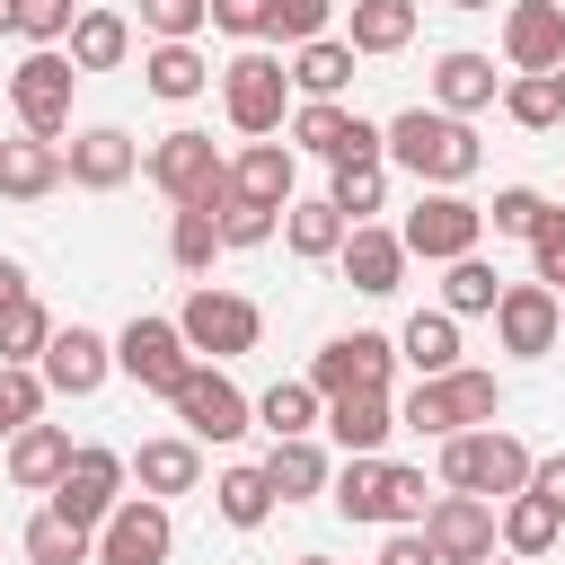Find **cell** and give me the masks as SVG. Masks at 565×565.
I'll return each instance as SVG.
<instances>
[{"instance_id": "ee69618b", "label": "cell", "mask_w": 565, "mask_h": 565, "mask_svg": "<svg viewBox=\"0 0 565 565\" xmlns=\"http://www.w3.org/2000/svg\"><path fill=\"white\" fill-rule=\"evenodd\" d=\"M477 212H486V230H494V238H530L556 203H547L539 185H503V194H494V203H477Z\"/></svg>"}, {"instance_id": "7bdbcfd3", "label": "cell", "mask_w": 565, "mask_h": 565, "mask_svg": "<svg viewBox=\"0 0 565 565\" xmlns=\"http://www.w3.org/2000/svg\"><path fill=\"white\" fill-rule=\"evenodd\" d=\"M44 371L35 362H0V433H18V424H44Z\"/></svg>"}, {"instance_id": "836d02e7", "label": "cell", "mask_w": 565, "mask_h": 565, "mask_svg": "<svg viewBox=\"0 0 565 565\" xmlns=\"http://www.w3.org/2000/svg\"><path fill=\"white\" fill-rule=\"evenodd\" d=\"M282 71H291L300 97H344V88H353V44H344V35H318V44H300Z\"/></svg>"}, {"instance_id": "db71d44e", "label": "cell", "mask_w": 565, "mask_h": 565, "mask_svg": "<svg viewBox=\"0 0 565 565\" xmlns=\"http://www.w3.org/2000/svg\"><path fill=\"white\" fill-rule=\"evenodd\" d=\"M380 565H433V547H424V530H388V547H380Z\"/></svg>"}, {"instance_id": "5bb4252c", "label": "cell", "mask_w": 565, "mask_h": 565, "mask_svg": "<svg viewBox=\"0 0 565 565\" xmlns=\"http://www.w3.org/2000/svg\"><path fill=\"white\" fill-rule=\"evenodd\" d=\"M168 547H177V521H168V503H150V494H124V503L97 521V556H88V565H168Z\"/></svg>"}, {"instance_id": "8d00e7d4", "label": "cell", "mask_w": 565, "mask_h": 565, "mask_svg": "<svg viewBox=\"0 0 565 565\" xmlns=\"http://www.w3.org/2000/svg\"><path fill=\"white\" fill-rule=\"evenodd\" d=\"M318 415H327V397H318L309 380H274V388L256 397V424H265L274 441H300V433H318Z\"/></svg>"}, {"instance_id": "d6986e66", "label": "cell", "mask_w": 565, "mask_h": 565, "mask_svg": "<svg viewBox=\"0 0 565 565\" xmlns=\"http://www.w3.org/2000/svg\"><path fill=\"white\" fill-rule=\"evenodd\" d=\"M556 291L547 282H503V300H494V344L503 353H556Z\"/></svg>"}, {"instance_id": "8fae6325", "label": "cell", "mask_w": 565, "mask_h": 565, "mask_svg": "<svg viewBox=\"0 0 565 565\" xmlns=\"http://www.w3.org/2000/svg\"><path fill=\"white\" fill-rule=\"evenodd\" d=\"M177 424H185V441H238L247 424H256V406L238 397V380L230 371H212V362H194L185 380H177Z\"/></svg>"}, {"instance_id": "7a4b0ae2", "label": "cell", "mask_w": 565, "mask_h": 565, "mask_svg": "<svg viewBox=\"0 0 565 565\" xmlns=\"http://www.w3.org/2000/svg\"><path fill=\"white\" fill-rule=\"evenodd\" d=\"M441 494H477V503L530 494V441H521V433H503V424L450 433V441H441Z\"/></svg>"}, {"instance_id": "5b68a950", "label": "cell", "mask_w": 565, "mask_h": 565, "mask_svg": "<svg viewBox=\"0 0 565 565\" xmlns=\"http://www.w3.org/2000/svg\"><path fill=\"white\" fill-rule=\"evenodd\" d=\"M221 115L247 132V141H265V132H282V115H291V71H282V53H265V44H247L230 71H221Z\"/></svg>"}, {"instance_id": "bcb514c9", "label": "cell", "mask_w": 565, "mask_h": 565, "mask_svg": "<svg viewBox=\"0 0 565 565\" xmlns=\"http://www.w3.org/2000/svg\"><path fill=\"white\" fill-rule=\"evenodd\" d=\"M212 221H221V247H265V238L282 230V212H265V203H247V194H221Z\"/></svg>"}, {"instance_id": "ba28073f", "label": "cell", "mask_w": 565, "mask_h": 565, "mask_svg": "<svg viewBox=\"0 0 565 565\" xmlns=\"http://www.w3.org/2000/svg\"><path fill=\"white\" fill-rule=\"evenodd\" d=\"M477 238H486V212L468 194H441V185H424L406 230H397V247L424 256V265H459V256H477Z\"/></svg>"}, {"instance_id": "f6af8a7d", "label": "cell", "mask_w": 565, "mask_h": 565, "mask_svg": "<svg viewBox=\"0 0 565 565\" xmlns=\"http://www.w3.org/2000/svg\"><path fill=\"white\" fill-rule=\"evenodd\" d=\"M168 256H177V274H212L221 221H212V212H177V221H168Z\"/></svg>"}, {"instance_id": "52a82bcc", "label": "cell", "mask_w": 565, "mask_h": 565, "mask_svg": "<svg viewBox=\"0 0 565 565\" xmlns=\"http://www.w3.org/2000/svg\"><path fill=\"white\" fill-rule=\"evenodd\" d=\"M71 88H79V71H71L62 44H44V53H26V62L9 71V106H18L26 141H62V132H71Z\"/></svg>"}, {"instance_id": "9f6ffc18", "label": "cell", "mask_w": 565, "mask_h": 565, "mask_svg": "<svg viewBox=\"0 0 565 565\" xmlns=\"http://www.w3.org/2000/svg\"><path fill=\"white\" fill-rule=\"evenodd\" d=\"M0 35H18V0H0Z\"/></svg>"}, {"instance_id": "44dd1931", "label": "cell", "mask_w": 565, "mask_h": 565, "mask_svg": "<svg viewBox=\"0 0 565 565\" xmlns=\"http://www.w3.org/2000/svg\"><path fill=\"white\" fill-rule=\"evenodd\" d=\"M327 433H335V450L344 459H380V441L397 433V406H388V388H353V397H327V415H318Z\"/></svg>"}, {"instance_id": "94428289", "label": "cell", "mask_w": 565, "mask_h": 565, "mask_svg": "<svg viewBox=\"0 0 565 565\" xmlns=\"http://www.w3.org/2000/svg\"><path fill=\"white\" fill-rule=\"evenodd\" d=\"M486 565H521V556H486Z\"/></svg>"}, {"instance_id": "681fc988", "label": "cell", "mask_w": 565, "mask_h": 565, "mask_svg": "<svg viewBox=\"0 0 565 565\" xmlns=\"http://www.w3.org/2000/svg\"><path fill=\"white\" fill-rule=\"evenodd\" d=\"M71 18H79L71 0H18V35H26L35 53H44V44H62V35H71Z\"/></svg>"}, {"instance_id": "6da1fadb", "label": "cell", "mask_w": 565, "mask_h": 565, "mask_svg": "<svg viewBox=\"0 0 565 565\" xmlns=\"http://www.w3.org/2000/svg\"><path fill=\"white\" fill-rule=\"evenodd\" d=\"M380 159H397L415 185H441V194H459V185L477 177L486 141H477L459 115H441V106H406V115H388V124H380Z\"/></svg>"}, {"instance_id": "277c9868", "label": "cell", "mask_w": 565, "mask_h": 565, "mask_svg": "<svg viewBox=\"0 0 565 565\" xmlns=\"http://www.w3.org/2000/svg\"><path fill=\"white\" fill-rule=\"evenodd\" d=\"M141 177H150L177 212H212V203L230 194V159L212 150V132H159V141L141 150Z\"/></svg>"}, {"instance_id": "b9f144b4", "label": "cell", "mask_w": 565, "mask_h": 565, "mask_svg": "<svg viewBox=\"0 0 565 565\" xmlns=\"http://www.w3.org/2000/svg\"><path fill=\"white\" fill-rule=\"evenodd\" d=\"M44 344H53V309H44L35 291L9 300V309H0V362H35Z\"/></svg>"}, {"instance_id": "f907efd6", "label": "cell", "mask_w": 565, "mask_h": 565, "mask_svg": "<svg viewBox=\"0 0 565 565\" xmlns=\"http://www.w3.org/2000/svg\"><path fill=\"white\" fill-rule=\"evenodd\" d=\"M530 282H547V291H565V212H547L539 230H530Z\"/></svg>"}, {"instance_id": "f1b7e54d", "label": "cell", "mask_w": 565, "mask_h": 565, "mask_svg": "<svg viewBox=\"0 0 565 565\" xmlns=\"http://www.w3.org/2000/svg\"><path fill=\"white\" fill-rule=\"evenodd\" d=\"M556 539H565V521H556L539 494H503V503H494V547H503V556L530 565V556H547Z\"/></svg>"}, {"instance_id": "ffe728a7", "label": "cell", "mask_w": 565, "mask_h": 565, "mask_svg": "<svg viewBox=\"0 0 565 565\" xmlns=\"http://www.w3.org/2000/svg\"><path fill=\"white\" fill-rule=\"evenodd\" d=\"M335 265H344V282H353L362 300H388V291L406 282V247H397V230H380V221H362V230H344V247H335Z\"/></svg>"}, {"instance_id": "603a6c76", "label": "cell", "mask_w": 565, "mask_h": 565, "mask_svg": "<svg viewBox=\"0 0 565 565\" xmlns=\"http://www.w3.org/2000/svg\"><path fill=\"white\" fill-rule=\"evenodd\" d=\"M124 468L141 477V494H150V503H168V494H194V486H203V441H185V433H159V441H141Z\"/></svg>"}, {"instance_id": "4316f807", "label": "cell", "mask_w": 565, "mask_h": 565, "mask_svg": "<svg viewBox=\"0 0 565 565\" xmlns=\"http://www.w3.org/2000/svg\"><path fill=\"white\" fill-rule=\"evenodd\" d=\"M71 71L88 79V71H124V53H132V18H115V9H79L71 18Z\"/></svg>"}, {"instance_id": "3957f363", "label": "cell", "mask_w": 565, "mask_h": 565, "mask_svg": "<svg viewBox=\"0 0 565 565\" xmlns=\"http://www.w3.org/2000/svg\"><path fill=\"white\" fill-rule=\"evenodd\" d=\"M503 415V388H494V371H441V380H415L406 388V406H397V424L406 433H433V441H450V433H477V424H494Z\"/></svg>"}, {"instance_id": "6125c7cd", "label": "cell", "mask_w": 565, "mask_h": 565, "mask_svg": "<svg viewBox=\"0 0 565 565\" xmlns=\"http://www.w3.org/2000/svg\"><path fill=\"white\" fill-rule=\"evenodd\" d=\"M0 159H9V141H0Z\"/></svg>"}, {"instance_id": "1f68e13d", "label": "cell", "mask_w": 565, "mask_h": 565, "mask_svg": "<svg viewBox=\"0 0 565 565\" xmlns=\"http://www.w3.org/2000/svg\"><path fill=\"white\" fill-rule=\"evenodd\" d=\"M344 230H353V221H344L327 194H318V203H282V247H291L300 265H327V256L344 247Z\"/></svg>"}, {"instance_id": "ab89813d", "label": "cell", "mask_w": 565, "mask_h": 565, "mask_svg": "<svg viewBox=\"0 0 565 565\" xmlns=\"http://www.w3.org/2000/svg\"><path fill=\"white\" fill-rule=\"evenodd\" d=\"M212 512H221L230 530H265V521H274V486H265V468H221Z\"/></svg>"}, {"instance_id": "30bf717a", "label": "cell", "mask_w": 565, "mask_h": 565, "mask_svg": "<svg viewBox=\"0 0 565 565\" xmlns=\"http://www.w3.org/2000/svg\"><path fill=\"white\" fill-rule=\"evenodd\" d=\"M124 477H132V468H124V450L79 441V450H71V468L53 477V512H62V521H79V530L97 539V521L124 503Z\"/></svg>"}, {"instance_id": "83f0119b", "label": "cell", "mask_w": 565, "mask_h": 565, "mask_svg": "<svg viewBox=\"0 0 565 565\" xmlns=\"http://www.w3.org/2000/svg\"><path fill=\"white\" fill-rule=\"evenodd\" d=\"M397 362H415V380L459 371V318H450V309H415V318L397 327Z\"/></svg>"}, {"instance_id": "484cf974", "label": "cell", "mask_w": 565, "mask_h": 565, "mask_svg": "<svg viewBox=\"0 0 565 565\" xmlns=\"http://www.w3.org/2000/svg\"><path fill=\"white\" fill-rule=\"evenodd\" d=\"M415 18H424L415 0H353V18H344L353 62H362V53H371V62H380V53H406V44H415Z\"/></svg>"}, {"instance_id": "680465c9", "label": "cell", "mask_w": 565, "mask_h": 565, "mask_svg": "<svg viewBox=\"0 0 565 565\" xmlns=\"http://www.w3.org/2000/svg\"><path fill=\"white\" fill-rule=\"evenodd\" d=\"M291 565H335V556H291Z\"/></svg>"}, {"instance_id": "11a10c76", "label": "cell", "mask_w": 565, "mask_h": 565, "mask_svg": "<svg viewBox=\"0 0 565 565\" xmlns=\"http://www.w3.org/2000/svg\"><path fill=\"white\" fill-rule=\"evenodd\" d=\"M9 300H26V265H18V256H0V309H9Z\"/></svg>"}, {"instance_id": "d4e9b609", "label": "cell", "mask_w": 565, "mask_h": 565, "mask_svg": "<svg viewBox=\"0 0 565 565\" xmlns=\"http://www.w3.org/2000/svg\"><path fill=\"white\" fill-rule=\"evenodd\" d=\"M62 468H71V433H62V424H18V433H9V486L53 494Z\"/></svg>"}, {"instance_id": "7402d4cb", "label": "cell", "mask_w": 565, "mask_h": 565, "mask_svg": "<svg viewBox=\"0 0 565 565\" xmlns=\"http://www.w3.org/2000/svg\"><path fill=\"white\" fill-rule=\"evenodd\" d=\"M494 97H503L494 53H468V44H459V53H441V62H433V106H441V115H459V124H468V115H477V106H494Z\"/></svg>"}, {"instance_id": "6f0895ef", "label": "cell", "mask_w": 565, "mask_h": 565, "mask_svg": "<svg viewBox=\"0 0 565 565\" xmlns=\"http://www.w3.org/2000/svg\"><path fill=\"white\" fill-rule=\"evenodd\" d=\"M441 9H494V0H441Z\"/></svg>"}, {"instance_id": "e575fe53", "label": "cell", "mask_w": 565, "mask_h": 565, "mask_svg": "<svg viewBox=\"0 0 565 565\" xmlns=\"http://www.w3.org/2000/svg\"><path fill=\"white\" fill-rule=\"evenodd\" d=\"M327 503L344 521H388V459H344L327 477Z\"/></svg>"}, {"instance_id": "2e32d148", "label": "cell", "mask_w": 565, "mask_h": 565, "mask_svg": "<svg viewBox=\"0 0 565 565\" xmlns=\"http://www.w3.org/2000/svg\"><path fill=\"white\" fill-rule=\"evenodd\" d=\"M35 371H44L53 397H97L106 371H115V335H97V327H53V344L35 353Z\"/></svg>"}, {"instance_id": "7dc6e473", "label": "cell", "mask_w": 565, "mask_h": 565, "mask_svg": "<svg viewBox=\"0 0 565 565\" xmlns=\"http://www.w3.org/2000/svg\"><path fill=\"white\" fill-rule=\"evenodd\" d=\"M327 9H335V0H265V35L300 53V44H318V35H327Z\"/></svg>"}, {"instance_id": "60d3db41", "label": "cell", "mask_w": 565, "mask_h": 565, "mask_svg": "<svg viewBox=\"0 0 565 565\" xmlns=\"http://www.w3.org/2000/svg\"><path fill=\"white\" fill-rule=\"evenodd\" d=\"M327 203L362 230L380 203H388V159H353V168H335V185H327Z\"/></svg>"}, {"instance_id": "9a60e30c", "label": "cell", "mask_w": 565, "mask_h": 565, "mask_svg": "<svg viewBox=\"0 0 565 565\" xmlns=\"http://www.w3.org/2000/svg\"><path fill=\"white\" fill-rule=\"evenodd\" d=\"M415 530H424L433 565H486L494 556V503H477V494H433Z\"/></svg>"}, {"instance_id": "cb8c5ba5", "label": "cell", "mask_w": 565, "mask_h": 565, "mask_svg": "<svg viewBox=\"0 0 565 565\" xmlns=\"http://www.w3.org/2000/svg\"><path fill=\"white\" fill-rule=\"evenodd\" d=\"M291 177H300V150H291V141H247V150L230 159V194H247V203H265V212L291 203Z\"/></svg>"}, {"instance_id": "8992f818", "label": "cell", "mask_w": 565, "mask_h": 565, "mask_svg": "<svg viewBox=\"0 0 565 565\" xmlns=\"http://www.w3.org/2000/svg\"><path fill=\"white\" fill-rule=\"evenodd\" d=\"M177 335H185V353L194 362H230V353H256V335H265V309L256 300H238V291H185V309H177Z\"/></svg>"}, {"instance_id": "f5cc1de1", "label": "cell", "mask_w": 565, "mask_h": 565, "mask_svg": "<svg viewBox=\"0 0 565 565\" xmlns=\"http://www.w3.org/2000/svg\"><path fill=\"white\" fill-rule=\"evenodd\" d=\"M530 494H539V503L565 521V450H556V459H530Z\"/></svg>"}, {"instance_id": "816d5d0a", "label": "cell", "mask_w": 565, "mask_h": 565, "mask_svg": "<svg viewBox=\"0 0 565 565\" xmlns=\"http://www.w3.org/2000/svg\"><path fill=\"white\" fill-rule=\"evenodd\" d=\"M203 9H212V26H221V35H247V44L265 35V0H203Z\"/></svg>"}, {"instance_id": "c3c4849f", "label": "cell", "mask_w": 565, "mask_h": 565, "mask_svg": "<svg viewBox=\"0 0 565 565\" xmlns=\"http://www.w3.org/2000/svg\"><path fill=\"white\" fill-rule=\"evenodd\" d=\"M141 26H150L159 44H194V35L212 26V9H203V0H141Z\"/></svg>"}, {"instance_id": "e0dca14e", "label": "cell", "mask_w": 565, "mask_h": 565, "mask_svg": "<svg viewBox=\"0 0 565 565\" xmlns=\"http://www.w3.org/2000/svg\"><path fill=\"white\" fill-rule=\"evenodd\" d=\"M132 168H141V150H132V132H124V124H88V132H71V141H62V177H71L79 194H115Z\"/></svg>"}, {"instance_id": "7c38bea8", "label": "cell", "mask_w": 565, "mask_h": 565, "mask_svg": "<svg viewBox=\"0 0 565 565\" xmlns=\"http://www.w3.org/2000/svg\"><path fill=\"white\" fill-rule=\"evenodd\" d=\"M291 150L353 168V159H380V124H362L344 97H309V106H291Z\"/></svg>"}, {"instance_id": "f546056e", "label": "cell", "mask_w": 565, "mask_h": 565, "mask_svg": "<svg viewBox=\"0 0 565 565\" xmlns=\"http://www.w3.org/2000/svg\"><path fill=\"white\" fill-rule=\"evenodd\" d=\"M327 477H335V468H327V450H318L309 433L265 450V486H274V503H309V494H327Z\"/></svg>"}, {"instance_id": "d590c367", "label": "cell", "mask_w": 565, "mask_h": 565, "mask_svg": "<svg viewBox=\"0 0 565 565\" xmlns=\"http://www.w3.org/2000/svg\"><path fill=\"white\" fill-rule=\"evenodd\" d=\"M503 115H512L521 132H556V124H565V88H556V71H512V79H503Z\"/></svg>"}, {"instance_id": "9c48e42d", "label": "cell", "mask_w": 565, "mask_h": 565, "mask_svg": "<svg viewBox=\"0 0 565 565\" xmlns=\"http://www.w3.org/2000/svg\"><path fill=\"white\" fill-rule=\"evenodd\" d=\"M388 371H397V335H380V327H353V335H327V344L309 353V388H318V397H353V388H388Z\"/></svg>"}, {"instance_id": "d6a6232c", "label": "cell", "mask_w": 565, "mask_h": 565, "mask_svg": "<svg viewBox=\"0 0 565 565\" xmlns=\"http://www.w3.org/2000/svg\"><path fill=\"white\" fill-rule=\"evenodd\" d=\"M141 88H150V97H168V106H185V97H203V88H212V62H203L194 44H150Z\"/></svg>"}, {"instance_id": "91938a15", "label": "cell", "mask_w": 565, "mask_h": 565, "mask_svg": "<svg viewBox=\"0 0 565 565\" xmlns=\"http://www.w3.org/2000/svg\"><path fill=\"white\" fill-rule=\"evenodd\" d=\"M556 327H565V291H556Z\"/></svg>"}, {"instance_id": "be15d7a7", "label": "cell", "mask_w": 565, "mask_h": 565, "mask_svg": "<svg viewBox=\"0 0 565 565\" xmlns=\"http://www.w3.org/2000/svg\"><path fill=\"white\" fill-rule=\"evenodd\" d=\"M556 212H565V203H556Z\"/></svg>"}, {"instance_id": "4fadbf2b", "label": "cell", "mask_w": 565, "mask_h": 565, "mask_svg": "<svg viewBox=\"0 0 565 565\" xmlns=\"http://www.w3.org/2000/svg\"><path fill=\"white\" fill-rule=\"evenodd\" d=\"M115 371H124L132 388H150V397H177V380L194 371V353H185L177 318H132V327L115 335Z\"/></svg>"}, {"instance_id": "4dcf8cb0", "label": "cell", "mask_w": 565, "mask_h": 565, "mask_svg": "<svg viewBox=\"0 0 565 565\" xmlns=\"http://www.w3.org/2000/svg\"><path fill=\"white\" fill-rule=\"evenodd\" d=\"M53 185H62V141H26V132H18L9 159H0V194H9V203H44Z\"/></svg>"}, {"instance_id": "ac0fdd59", "label": "cell", "mask_w": 565, "mask_h": 565, "mask_svg": "<svg viewBox=\"0 0 565 565\" xmlns=\"http://www.w3.org/2000/svg\"><path fill=\"white\" fill-rule=\"evenodd\" d=\"M565 62V0H512L503 9V71H556Z\"/></svg>"}, {"instance_id": "74e56055", "label": "cell", "mask_w": 565, "mask_h": 565, "mask_svg": "<svg viewBox=\"0 0 565 565\" xmlns=\"http://www.w3.org/2000/svg\"><path fill=\"white\" fill-rule=\"evenodd\" d=\"M18 547H26V565H88V556H97V539H88L79 521H62L53 503H44V512L18 530Z\"/></svg>"}, {"instance_id": "f35d334b", "label": "cell", "mask_w": 565, "mask_h": 565, "mask_svg": "<svg viewBox=\"0 0 565 565\" xmlns=\"http://www.w3.org/2000/svg\"><path fill=\"white\" fill-rule=\"evenodd\" d=\"M494 300H503V274H494L486 256L441 265V309H450V318H494Z\"/></svg>"}]
</instances>
